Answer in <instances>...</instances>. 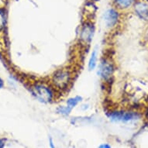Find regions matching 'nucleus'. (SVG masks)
<instances>
[{
	"mask_svg": "<svg viewBox=\"0 0 148 148\" xmlns=\"http://www.w3.org/2000/svg\"><path fill=\"white\" fill-rule=\"evenodd\" d=\"M103 20L106 27L112 28L116 27L119 20V10L115 7L109 8L104 12Z\"/></svg>",
	"mask_w": 148,
	"mask_h": 148,
	"instance_id": "obj_3",
	"label": "nucleus"
},
{
	"mask_svg": "<svg viewBox=\"0 0 148 148\" xmlns=\"http://www.w3.org/2000/svg\"><path fill=\"white\" fill-rule=\"evenodd\" d=\"M71 109H71L70 107H68V106H61L58 109V112L61 115H64V116H68L70 114Z\"/></svg>",
	"mask_w": 148,
	"mask_h": 148,
	"instance_id": "obj_11",
	"label": "nucleus"
},
{
	"mask_svg": "<svg viewBox=\"0 0 148 148\" xmlns=\"http://www.w3.org/2000/svg\"><path fill=\"white\" fill-rule=\"evenodd\" d=\"M110 119L115 121H122L127 122L135 119L137 117V115L134 113V112H112L110 113Z\"/></svg>",
	"mask_w": 148,
	"mask_h": 148,
	"instance_id": "obj_7",
	"label": "nucleus"
},
{
	"mask_svg": "<svg viewBox=\"0 0 148 148\" xmlns=\"http://www.w3.org/2000/svg\"><path fill=\"white\" fill-rule=\"evenodd\" d=\"M32 90L36 99L44 103L51 102L54 98V93L52 90V88L44 82L34 84V86L32 87Z\"/></svg>",
	"mask_w": 148,
	"mask_h": 148,
	"instance_id": "obj_2",
	"label": "nucleus"
},
{
	"mask_svg": "<svg viewBox=\"0 0 148 148\" xmlns=\"http://www.w3.org/2000/svg\"><path fill=\"white\" fill-rule=\"evenodd\" d=\"M134 10L139 16L144 20L148 19V0H136L134 5Z\"/></svg>",
	"mask_w": 148,
	"mask_h": 148,
	"instance_id": "obj_6",
	"label": "nucleus"
},
{
	"mask_svg": "<svg viewBox=\"0 0 148 148\" xmlns=\"http://www.w3.org/2000/svg\"><path fill=\"white\" fill-rule=\"evenodd\" d=\"M82 101V97L80 96H75V97H72L68 99L67 100V106L70 107L71 109H73L74 107H75L78 104V102Z\"/></svg>",
	"mask_w": 148,
	"mask_h": 148,
	"instance_id": "obj_10",
	"label": "nucleus"
},
{
	"mask_svg": "<svg viewBox=\"0 0 148 148\" xmlns=\"http://www.w3.org/2000/svg\"><path fill=\"white\" fill-rule=\"evenodd\" d=\"M50 143H51V147H53L54 146H53V141H52V140H51V138H50Z\"/></svg>",
	"mask_w": 148,
	"mask_h": 148,
	"instance_id": "obj_14",
	"label": "nucleus"
},
{
	"mask_svg": "<svg viewBox=\"0 0 148 148\" xmlns=\"http://www.w3.org/2000/svg\"><path fill=\"white\" fill-rule=\"evenodd\" d=\"M88 1H95V0H88Z\"/></svg>",
	"mask_w": 148,
	"mask_h": 148,
	"instance_id": "obj_16",
	"label": "nucleus"
},
{
	"mask_svg": "<svg viewBox=\"0 0 148 148\" xmlns=\"http://www.w3.org/2000/svg\"><path fill=\"white\" fill-rule=\"evenodd\" d=\"M113 73V65L108 60H105L100 64L99 70L98 74L102 77L104 80H108L111 78Z\"/></svg>",
	"mask_w": 148,
	"mask_h": 148,
	"instance_id": "obj_5",
	"label": "nucleus"
},
{
	"mask_svg": "<svg viewBox=\"0 0 148 148\" xmlns=\"http://www.w3.org/2000/svg\"><path fill=\"white\" fill-rule=\"evenodd\" d=\"M94 31H95V28L92 23H85L82 27L80 32L81 41L85 44H90V42L92 41V40Z\"/></svg>",
	"mask_w": 148,
	"mask_h": 148,
	"instance_id": "obj_4",
	"label": "nucleus"
},
{
	"mask_svg": "<svg viewBox=\"0 0 148 148\" xmlns=\"http://www.w3.org/2000/svg\"><path fill=\"white\" fill-rule=\"evenodd\" d=\"M100 148H109L111 147V146L108 145V144H102L99 146Z\"/></svg>",
	"mask_w": 148,
	"mask_h": 148,
	"instance_id": "obj_12",
	"label": "nucleus"
},
{
	"mask_svg": "<svg viewBox=\"0 0 148 148\" xmlns=\"http://www.w3.org/2000/svg\"><path fill=\"white\" fill-rule=\"evenodd\" d=\"M3 86V80L0 78V88H2Z\"/></svg>",
	"mask_w": 148,
	"mask_h": 148,
	"instance_id": "obj_13",
	"label": "nucleus"
},
{
	"mask_svg": "<svg viewBox=\"0 0 148 148\" xmlns=\"http://www.w3.org/2000/svg\"><path fill=\"white\" fill-rule=\"evenodd\" d=\"M72 80V71L68 68H61L53 73L51 77V84L56 89L65 91L69 88Z\"/></svg>",
	"mask_w": 148,
	"mask_h": 148,
	"instance_id": "obj_1",
	"label": "nucleus"
},
{
	"mask_svg": "<svg viewBox=\"0 0 148 148\" xmlns=\"http://www.w3.org/2000/svg\"><path fill=\"white\" fill-rule=\"evenodd\" d=\"M147 118H148V110H147Z\"/></svg>",
	"mask_w": 148,
	"mask_h": 148,
	"instance_id": "obj_15",
	"label": "nucleus"
},
{
	"mask_svg": "<svg viewBox=\"0 0 148 148\" xmlns=\"http://www.w3.org/2000/svg\"><path fill=\"white\" fill-rule=\"evenodd\" d=\"M136 1V0H112V4L119 11H123L133 7Z\"/></svg>",
	"mask_w": 148,
	"mask_h": 148,
	"instance_id": "obj_8",
	"label": "nucleus"
},
{
	"mask_svg": "<svg viewBox=\"0 0 148 148\" xmlns=\"http://www.w3.org/2000/svg\"><path fill=\"white\" fill-rule=\"evenodd\" d=\"M97 65V51L94 50L92 51L91 57L89 58V61H88V69L90 71L94 70L95 68Z\"/></svg>",
	"mask_w": 148,
	"mask_h": 148,
	"instance_id": "obj_9",
	"label": "nucleus"
}]
</instances>
